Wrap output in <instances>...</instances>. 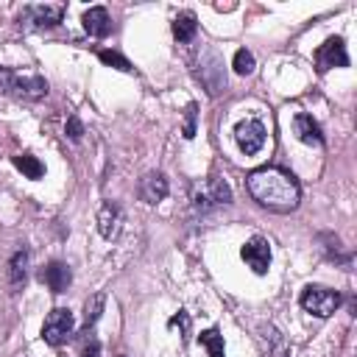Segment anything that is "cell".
<instances>
[{
  "instance_id": "cell-1",
  "label": "cell",
  "mask_w": 357,
  "mask_h": 357,
  "mask_svg": "<svg viewBox=\"0 0 357 357\" xmlns=\"http://www.w3.org/2000/svg\"><path fill=\"white\" fill-rule=\"evenodd\" d=\"M248 195L268 212L290 215L301 204V184L284 167H257L245 176Z\"/></svg>"
},
{
  "instance_id": "cell-2",
  "label": "cell",
  "mask_w": 357,
  "mask_h": 357,
  "mask_svg": "<svg viewBox=\"0 0 357 357\" xmlns=\"http://www.w3.org/2000/svg\"><path fill=\"white\" fill-rule=\"evenodd\" d=\"M0 95H11L22 100H42L47 98V81L42 75H22L17 70L0 67Z\"/></svg>"
},
{
  "instance_id": "cell-3",
  "label": "cell",
  "mask_w": 357,
  "mask_h": 357,
  "mask_svg": "<svg viewBox=\"0 0 357 357\" xmlns=\"http://www.w3.org/2000/svg\"><path fill=\"white\" fill-rule=\"evenodd\" d=\"M190 204L195 212H209L215 206H226L231 204V187L220 178V176H209V178H201L190 187Z\"/></svg>"
},
{
  "instance_id": "cell-4",
  "label": "cell",
  "mask_w": 357,
  "mask_h": 357,
  "mask_svg": "<svg viewBox=\"0 0 357 357\" xmlns=\"http://www.w3.org/2000/svg\"><path fill=\"white\" fill-rule=\"evenodd\" d=\"M298 304H301V310H307L315 318H329L343 304V296L332 287H324V284H307L298 296Z\"/></svg>"
},
{
  "instance_id": "cell-5",
  "label": "cell",
  "mask_w": 357,
  "mask_h": 357,
  "mask_svg": "<svg viewBox=\"0 0 357 357\" xmlns=\"http://www.w3.org/2000/svg\"><path fill=\"white\" fill-rule=\"evenodd\" d=\"M75 332V315L67 310V307H56L47 312L45 324H42V340L47 346H61L73 337Z\"/></svg>"
},
{
  "instance_id": "cell-6",
  "label": "cell",
  "mask_w": 357,
  "mask_h": 357,
  "mask_svg": "<svg viewBox=\"0 0 357 357\" xmlns=\"http://www.w3.org/2000/svg\"><path fill=\"white\" fill-rule=\"evenodd\" d=\"M198 81L206 86V92L212 98H218L223 89H226V70H223V59L215 53V50H204L201 61H198V70H195Z\"/></svg>"
},
{
  "instance_id": "cell-7",
  "label": "cell",
  "mask_w": 357,
  "mask_h": 357,
  "mask_svg": "<svg viewBox=\"0 0 357 357\" xmlns=\"http://www.w3.org/2000/svg\"><path fill=\"white\" fill-rule=\"evenodd\" d=\"M265 126H262V120H257V117H248V120H240L237 126H234V142H237V148L245 153V156H257L262 148H265Z\"/></svg>"
},
{
  "instance_id": "cell-8",
  "label": "cell",
  "mask_w": 357,
  "mask_h": 357,
  "mask_svg": "<svg viewBox=\"0 0 357 357\" xmlns=\"http://www.w3.org/2000/svg\"><path fill=\"white\" fill-rule=\"evenodd\" d=\"M332 67H349V53H346V42L340 36H329L318 50H315V70L324 75Z\"/></svg>"
},
{
  "instance_id": "cell-9",
  "label": "cell",
  "mask_w": 357,
  "mask_h": 357,
  "mask_svg": "<svg viewBox=\"0 0 357 357\" xmlns=\"http://www.w3.org/2000/svg\"><path fill=\"white\" fill-rule=\"evenodd\" d=\"M240 257H243V262H245L257 276H262V273H268V268H271V243H268L262 234H254L251 240L243 243Z\"/></svg>"
},
{
  "instance_id": "cell-10",
  "label": "cell",
  "mask_w": 357,
  "mask_h": 357,
  "mask_svg": "<svg viewBox=\"0 0 357 357\" xmlns=\"http://www.w3.org/2000/svg\"><path fill=\"white\" fill-rule=\"evenodd\" d=\"M61 17H64V6H50V3L25 6L20 11V25H25V28H53V25L61 22Z\"/></svg>"
},
{
  "instance_id": "cell-11",
  "label": "cell",
  "mask_w": 357,
  "mask_h": 357,
  "mask_svg": "<svg viewBox=\"0 0 357 357\" xmlns=\"http://www.w3.org/2000/svg\"><path fill=\"white\" fill-rule=\"evenodd\" d=\"M167 192H170V181H167L165 173L151 170V173H145V176L139 178V198H142L145 204H159V201L167 198Z\"/></svg>"
},
{
  "instance_id": "cell-12",
  "label": "cell",
  "mask_w": 357,
  "mask_h": 357,
  "mask_svg": "<svg viewBox=\"0 0 357 357\" xmlns=\"http://www.w3.org/2000/svg\"><path fill=\"white\" fill-rule=\"evenodd\" d=\"M39 279H42V284H47L50 293H64L73 284V271H70V265L53 259L39 271Z\"/></svg>"
},
{
  "instance_id": "cell-13",
  "label": "cell",
  "mask_w": 357,
  "mask_h": 357,
  "mask_svg": "<svg viewBox=\"0 0 357 357\" xmlns=\"http://www.w3.org/2000/svg\"><path fill=\"white\" fill-rule=\"evenodd\" d=\"M293 131H296V137H298L304 145L324 148V131H321V126H318V120H315L312 114L298 112V114L293 117Z\"/></svg>"
},
{
  "instance_id": "cell-14",
  "label": "cell",
  "mask_w": 357,
  "mask_h": 357,
  "mask_svg": "<svg viewBox=\"0 0 357 357\" xmlns=\"http://www.w3.org/2000/svg\"><path fill=\"white\" fill-rule=\"evenodd\" d=\"M81 22H84V31H86L89 36H95V39H103V36L112 33V20H109V11H106L103 6L86 8L84 17H81Z\"/></svg>"
},
{
  "instance_id": "cell-15",
  "label": "cell",
  "mask_w": 357,
  "mask_h": 357,
  "mask_svg": "<svg viewBox=\"0 0 357 357\" xmlns=\"http://www.w3.org/2000/svg\"><path fill=\"white\" fill-rule=\"evenodd\" d=\"M120 223H123V212L117 204L112 201H103L100 209H98V231L106 237V240H114L120 234Z\"/></svg>"
},
{
  "instance_id": "cell-16",
  "label": "cell",
  "mask_w": 357,
  "mask_h": 357,
  "mask_svg": "<svg viewBox=\"0 0 357 357\" xmlns=\"http://www.w3.org/2000/svg\"><path fill=\"white\" fill-rule=\"evenodd\" d=\"M28 262H31L28 248H17V251L11 254V259H8V282H11L14 287L25 284V276H28Z\"/></svg>"
},
{
  "instance_id": "cell-17",
  "label": "cell",
  "mask_w": 357,
  "mask_h": 357,
  "mask_svg": "<svg viewBox=\"0 0 357 357\" xmlns=\"http://www.w3.org/2000/svg\"><path fill=\"white\" fill-rule=\"evenodd\" d=\"M195 31H198V20H195L192 11L176 14V20H173V36H176L178 42H190V39L195 36Z\"/></svg>"
},
{
  "instance_id": "cell-18",
  "label": "cell",
  "mask_w": 357,
  "mask_h": 357,
  "mask_svg": "<svg viewBox=\"0 0 357 357\" xmlns=\"http://www.w3.org/2000/svg\"><path fill=\"white\" fill-rule=\"evenodd\" d=\"M103 304H106V293H95V296L86 298V304H84V335L92 332V326L98 324V318L103 312Z\"/></svg>"
},
{
  "instance_id": "cell-19",
  "label": "cell",
  "mask_w": 357,
  "mask_h": 357,
  "mask_svg": "<svg viewBox=\"0 0 357 357\" xmlns=\"http://www.w3.org/2000/svg\"><path fill=\"white\" fill-rule=\"evenodd\" d=\"M198 343L206 349V354L209 357H226V346H223V335L212 326V329H204L201 335H198Z\"/></svg>"
},
{
  "instance_id": "cell-20",
  "label": "cell",
  "mask_w": 357,
  "mask_h": 357,
  "mask_svg": "<svg viewBox=\"0 0 357 357\" xmlns=\"http://www.w3.org/2000/svg\"><path fill=\"white\" fill-rule=\"evenodd\" d=\"M14 167L22 170L28 178H42V176H45V165H42L36 156H31V153H20V156H14Z\"/></svg>"
},
{
  "instance_id": "cell-21",
  "label": "cell",
  "mask_w": 357,
  "mask_h": 357,
  "mask_svg": "<svg viewBox=\"0 0 357 357\" xmlns=\"http://www.w3.org/2000/svg\"><path fill=\"white\" fill-rule=\"evenodd\" d=\"M265 337L271 340L268 357H290V346H287V340L279 335V329H276V326H268V329H265Z\"/></svg>"
},
{
  "instance_id": "cell-22",
  "label": "cell",
  "mask_w": 357,
  "mask_h": 357,
  "mask_svg": "<svg viewBox=\"0 0 357 357\" xmlns=\"http://www.w3.org/2000/svg\"><path fill=\"white\" fill-rule=\"evenodd\" d=\"M98 59H100L106 67H114V70H120V73H131V70H134L131 61H128L126 56H120L117 50H98Z\"/></svg>"
},
{
  "instance_id": "cell-23",
  "label": "cell",
  "mask_w": 357,
  "mask_h": 357,
  "mask_svg": "<svg viewBox=\"0 0 357 357\" xmlns=\"http://www.w3.org/2000/svg\"><path fill=\"white\" fill-rule=\"evenodd\" d=\"M231 67H234L237 75H251V73H254V56H251V50H245V47L234 50Z\"/></svg>"
},
{
  "instance_id": "cell-24",
  "label": "cell",
  "mask_w": 357,
  "mask_h": 357,
  "mask_svg": "<svg viewBox=\"0 0 357 357\" xmlns=\"http://www.w3.org/2000/svg\"><path fill=\"white\" fill-rule=\"evenodd\" d=\"M195 117H198V106L195 103H187V109H184V128H181V134L187 139L195 137Z\"/></svg>"
},
{
  "instance_id": "cell-25",
  "label": "cell",
  "mask_w": 357,
  "mask_h": 357,
  "mask_svg": "<svg viewBox=\"0 0 357 357\" xmlns=\"http://www.w3.org/2000/svg\"><path fill=\"white\" fill-rule=\"evenodd\" d=\"M64 131H67V137H70L73 142H78V139L84 137V123H81L78 117H67V126H64Z\"/></svg>"
},
{
  "instance_id": "cell-26",
  "label": "cell",
  "mask_w": 357,
  "mask_h": 357,
  "mask_svg": "<svg viewBox=\"0 0 357 357\" xmlns=\"http://www.w3.org/2000/svg\"><path fill=\"white\" fill-rule=\"evenodd\" d=\"M89 337L84 340V346H81V357H100V343L92 337V332H86Z\"/></svg>"
},
{
  "instance_id": "cell-27",
  "label": "cell",
  "mask_w": 357,
  "mask_h": 357,
  "mask_svg": "<svg viewBox=\"0 0 357 357\" xmlns=\"http://www.w3.org/2000/svg\"><path fill=\"white\" fill-rule=\"evenodd\" d=\"M170 326H181V332L187 335V332H190V315L178 310V315H173V318H170Z\"/></svg>"
},
{
  "instance_id": "cell-28",
  "label": "cell",
  "mask_w": 357,
  "mask_h": 357,
  "mask_svg": "<svg viewBox=\"0 0 357 357\" xmlns=\"http://www.w3.org/2000/svg\"><path fill=\"white\" fill-rule=\"evenodd\" d=\"M117 357H126V354H117Z\"/></svg>"
}]
</instances>
